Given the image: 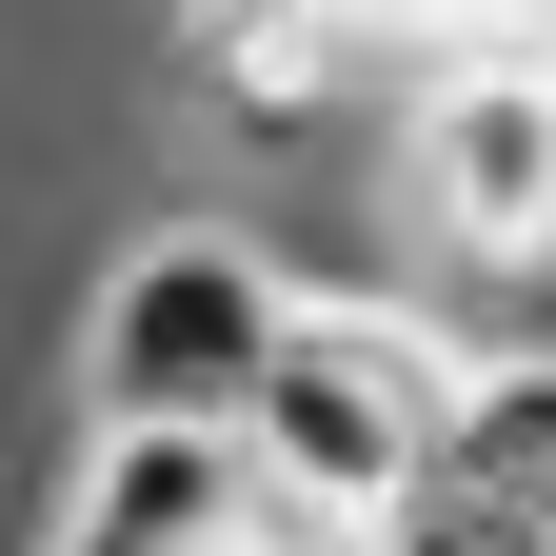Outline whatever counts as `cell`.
<instances>
[{
    "mask_svg": "<svg viewBox=\"0 0 556 556\" xmlns=\"http://www.w3.org/2000/svg\"><path fill=\"white\" fill-rule=\"evenodd\" d=\"M477 378H497V358L417 338L397 299H299V338H278V378H258V417H239L258 536H278V556H378V517L457 457Z\"/></svg>",
    "mask_w": 556,
    "mask_h": 556,
    "instance_id": "6da1fadb",
    "label": "cell"
},
{
    "mask_svg": "<svg viewBox=\"0 0 556 556\" xmlns=\"http://www.w3.org/2000/svg\"><path fill=\"white\" fill-rule=\"evenodd\" d=\"M278 338H299V278H278L258 239H219V219H160V239L100 278V318H80V417L239 438L258 378H278Z\"/></svg>",
    "mask_w": 556,
    "mask_h": 556,
    "instance_id": "7a4b0ae2",
    "label": "cell"
},
{
    "mask_svg": "<svg viewBox=\"0 0 556 556\" xmlns=\"http://www.w3.org/2000/svg\"><path fill=\"white\" fill-rule=\"evenodd\" d=\"M417 219L477 258H556V40H477L417 80Z\"/></svg>",
    "mask_w": 556,
    "mask_h": 556,
    "instance_id": "3957f363",
    "label": "cell"
},
{
    "mask_svg": "<svg viewBox=\"0 0 556 556\" xmlns=\"http://www.w3.org/2000/svg\"><path fill=\"white\" fill-rule=\"evenodd\" d=\"M219 536H258V477L239 438H179V417H100L40 517V556H219Z\"/></svg>",
    "mask_w": 556,
    "mask_h": 556,
    "instance_id": "277c9868",
    "label": "cell"
},
{
    "mask_svg": "<svg viewBox=\"0 0 556 556\" xmlns=\"http://www.w3.org/2000/svg\"><path fill=\"white\" fill-rule=\"evenodd\" d=\"M358 40H378V0H179V60H199V100L239 139H318Z\"/></svg>",
    "mask_w": 556,
    "mask_h": 556,
    "instance_id": "5b68a950",
    "label": "cell"
},
{
    "mask_svg": "<svg viewBox=\"0 0 556 556\" xmlns=\"http://www.w3.org/2000/svg\"><path fill=\"white\" fill-rule=\"evenodd\" d=\"M438 477H477L497 517L556 536V358H497V378H477V417H457V457H438Z\"/></svg>",
    "mask_w": 556,
    "mask_h": 556,
    "instance_id": "8992f818",
    "label": "cell"
}]
</instances>
